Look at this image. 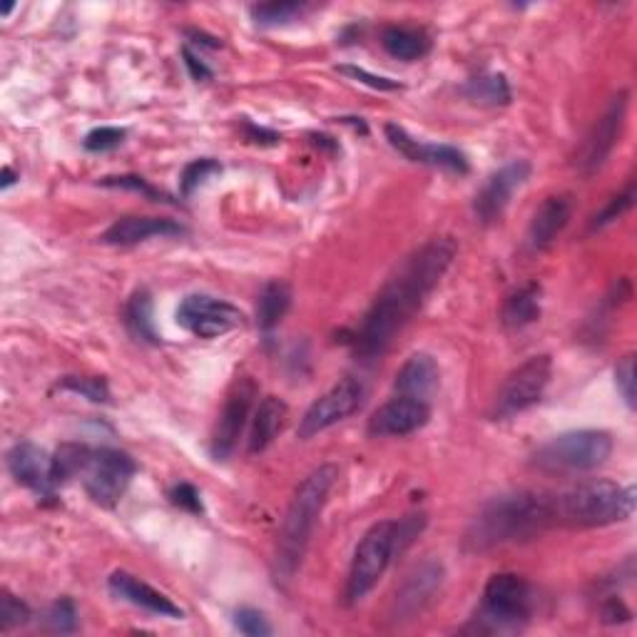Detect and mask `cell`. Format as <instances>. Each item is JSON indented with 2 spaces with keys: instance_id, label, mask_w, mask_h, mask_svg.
Masks as SVG:
<instances>
[{
  "instance_id": "7c38bea8",
  "label": "cell",
  "mask_w": 637,
  "mask_h": 637,
  "mask_svg": "<svg viewBox=\"0 0 637 637\" xmlns=\"http://www.w3.org/2000/svg\"><path fill=\"white\" fill-rule=\"evenodd\" d=\"M242 311L210 295H190L177 307V324L200 339L225 337L232 329L242 327Z\"/></svg>"
},
{
  "instance_id": "2e32d148",
  "label": "cell",
  "mask_w": 637,
  "mask_h": 637,
  "mask_svg": "<svg viewBox=\"0 0 637 637\" xmlns=\"http://www.w3.org/2000/svg\"><path fill=\"white\" fill-rule=\"evenodd\" d=\"M431 419V406L409 396H396L371 414L367 431L376 438H401L411 436Z\"/></svg>"
},
{
  "instance_id": "b9f144b4",
  "label": "cell",
  "mask_w": 637,
  "mask_h": 637,
  "mask_svg": "<svg viewBox=\"0 0 637 637\" xmlns=\"http://www.w3.org/2000/svg\"><path fill=\"white\" fill-rule=\"evenodd\" d=\"M426 526V516H406L401 518L399 524H396V553H404L406 548L411 546V543L419 538V533Z\"/></svg>"
},
{
  "instance_id": "8d00e7d4",
  "label": "cell",
  "mask_w": 637,
  "mask_h": 637,
  "mask_svg": "<svg viewBox=\"0 0 637 637\" xmlns=\"http://www.w3.org/2000/svg\"><path fill=\"white\" fill-rule=\"evenodd\" d=\"M232 623H235V628L247 637H269L271 635V625L267 623L265 615L255 608H239L235 613Z\"/></svg>"
},
{
  "instance_id": "ffe728a7",
  "label": "cell",
  "mask_w": 637,
  "mask_h": 637,
  "mask_svg": "<svg viewBox=\"0 0 637 637\" xmlns=\"http://www.w3.org/2000/svg\"><path fill=\"white\" fill-rule=\"evenodd\" d=\"M187 229L175 222L170 217H120L118 222H112L102 242L115 247H132L140 242H148L152 237H182Z\"/></svg>"
},
{
  "instance_id": "bcb514c9",
  "label": "cell",
  "mask_w": 637,
  "mask_h": 637,
  "mask_svg": "<svg viewBox=\"0 0 637 637\" xmlns=\"http://www.w3.org/2000/svg\"><path fill=\"white\" fill-rule=\"evenodd\" d=\"M18 182V175L10 170V167H3V175H0V190H8V187H13Z\"/></svg>"
},
{
  "instance_id": "f1b7e54d",
  "label": "cell",
  "mask_w": 637,
  "mask_h": 637,
  "mask_svg": "<svg viewBox=\"0 0 637 637\" xmlns=\"http://www.w3.org/2000/svg\"><path fill=\"white\" fill-rule=\"evenodd\" d=\"M92 451L86 444H62L53 456V480L60 488L78 474H86Z\"/></svg>"
},
{
  "instance_id": "83f0119b",
  "label": "cell",
  "mask_w": 637,
  "mask_h": 637,
  "mask_svg": "<svg viewBox=\"0 0 637 637\" xmlns=\"http://www.w3.org/2000/svg\"><path fill=\"white\" fill-rule=\"evenodd\" d=\"M125 324L135 339L148 341V344H160L158 331H155L152 321V297L148 289L135 291L132 299L128 301V309H125Z\"/></svg>"
},
{
  "instance_id": "277c9868",
  "label": "cell",
  "mask_w": 637,
  "mask_h": 637,
  "mask_svg": "<svg viewBox=\"0 0 637 637\" xmlns=\"http://www.w3.org/2000/svg\"><path fill=\"white\" fill-rule=\"evenodd\" d=\"M635 500L637 490L633 486L623 488L615 480L600 478L553 496V506L560 526L603 528L628 520L635 514Z\"/></svg>"
},
{
  "instance_id": "8fae6325",
  "label": "cell",
  "mask_w": 637,
  "mask_h": 637,
  "mask_svg": "<svg viewBox=\"0 0 637 637\" xmlns=\"http://www.w3.org/2000/svg\"><path fill=\"white\" fill-rule=\"evenodd\" d=\"M628 98H630L628 90H620L618 96L610 100V106L605 108L598 122L593 125L588 138H585L576 160V167L583 177H593L595 172H600L603 165L608 162V158L613 155L615 145L620 142L623 125L625 118H628Z\"/></svg>"
},
{
  "instance_id": "ee69618b",
  "label": "cell",
  "mask_w": 637,
  "mask_h": 637,
  "mask_svg": "<svg viewBox=\"0 0 637 637\" xmlns=\"http://www.w3.org/2000/svg\"><path fill=\"white\" fill-rule=\"evenodd\" d=\"M182 58H185L187 70H190L192 80H197V82H207V80H212V70L207 68V66H205V60L197 58L190 48H182Z\"/></svg>"
},
{
  "instance_id": "836d02e7",
  "label": "cell",
  "mask_w": 637,
  "mask_h": 637,
  "mask_svg": "<svg viewBox=\"0 0 637 637\" xmlns=\"http://www.w3.org/2000/svg\"><path fill=\"white\" fill-rule=\"evenodd\" d=\"M633 205H635V180H630L628 187H625L620 195H615L613 200L590 219V232H595V229L608 227V225L615 222V219H620L623 215H628L633 210Z\"/></svg>"
},
{
  "instance_id": "f35d334b",
  "label": "cell",
  "mask_w": 637,
  "mask_h": 637,
  "mask_svg": "<svg viewBox=\"0 0 637 637\" xmlns=\"http://www.w3.org/2000/svg\"><path fill=\"white\" fill-rule=\"evenodd\" d=\"M615 384H618V391L623 394L625 404H628V409L635 411L637 406V391H635V357L628 354L618 367H615Z\"/></svg>"
},
{
  "instance_id": "30bf717a",
  "label": "cell",
  "mask_w": 637,
  "mask_h": 637,
  "mask_svg": "<svg viewBox=\"0 0 637 637\" xmlns=\"http://www.w3.org/2000/svg\"><path fill=\"white\" fill-rule=\"evenodd\" d=\"M364 396H367V389H364V384L354 379V376H347V379H341L337 386H331V389L311 404L307 414L301 416L297 431L301 441H309V438L319 436L321 431H327V428L349 419L351 414H357L364 404Z\"/></svg>"
},
{
  "instance_id": "d6986e66",
  "label": "cell",
  "mask_w": 637,
  "mask_h": 637,
  "mask_svg": "<svg viewBox=\"0 0 637 637\" xmlns=\"http://www.w3.org/2000/svg\"><path fill=\"white\" fill-rule=\"evenodd\" d=\"M108 588L115 598L130 603L135 605V608H140L145 613L160 615V618H172V620L185 618V610L172 598H167L165 593L155 590L152 585L130 576V573H125V570L112 573L108 580Z\"/></svg>"
},
{
  "instance_id": "4316f807",
  "label": "cell",
  "mask_w": 637,
  "mask_h": 637,
  "mask_svg": "<svg viewBox=\"0 0 637 637\" xmlns=\"http://www.w3.org/2000/svg\"><path fill=\"white\" fill-rule=\"evenodd\" d=\"M464 96L486 108H504L510 102V86L504 72H488L468 80L464 86Z\"/></svg>"
},
{
  "instance_id": "ab89813d",
  "label": "cell",
  "mask_w": 637,
  "mask_h": 637,
  "mask_svg": "<svg viewBox=\"0 0 637 637\" xmlns=\"http://www.w3.org/2000/svg\"><path fill=\"white\" fill-rule=\"evenodd\" d=\"M341 76H347L357 82H364V86H369L374 90H384V92H391V90H401L404 86L399 80H391V78H384V76H374V72L364 70L359 66H339Z\"/></svg>"
},
{
  "instance_id": "f546056e",
  "label": "cell",
  "mask_w": 637,
  "mask_h": 637,
  "mask_svg": "<svg viewBox=\"0 0 637 637\" xmlns=\"http://www.w3.org/2000/svg\"><path fill=\"white\" fill-rule=\"evenodd\" d=\"M309 10L307 3H297V0H271V3H257L249 8L255 23L275 28V26H287L291 20L301 18Z\"/></svg>"
},
{
  "instance_id": "74e56055",
  "label": "cell",
  "mask_w": 637,
  "mask_h": 637,
  "mask_svg": "<svg viewBox=\"0 0 637 637\" xmlns=\"http://www.w3.org/2000/svg\"><path fill=\"white\" fill-rule=\"evenodd\" d=\"M125 138H128V132L122 128H96L86 135V142L82 145H86L88 152H110L118 150Z\"/></svg>"
},
{
  "instance_id": "7a4b0ae2",
  "label": "cell",
  "mask_w": 637,
  "mask_h": 637,
  "mask_svg": "<svg viewBox=\"0 0 637 637\" xmlns=\"http://www.w3.org/2000/svg\"><path fill=\"white\" fill-rule=\"evenodd\" d=\"M550 526H556L553 496L533 494V490L498 496L471 520L466 530V548L486 553L500 546H514V543L540 536Z\"/></svg>"
},
{
  "instance_id": "9c48e42d",
  "label": "cell",
  "mask_w": 637,
  "mask_h": 637,
  "mask_svg": "<svg viewBox=\"0 0 637 637\" xmlns=\"http://www.w3.org/2000/svg\"><path fill=\"white\" fill-rule=\"evenodd\" d=\"M550 374H553L550 357H533L526 364H520L516 371H510L496 396L494 406L496 419L500 421L514 419V416L528 411L530 406H536L548 389Z\"/></svg>"
},
{
  "instance_id": "3957f363",
  "label": "cell",
  "mask_w": 637,
  "mask_h": 637,
  "mask_svg": "<svg viewBox=\"0 0 637 637\" xmlns=\"http://www.w3.org/2000/svg\"><path fill=\"white\" fill-rule=\"evenodd\" d=\"M337 478L339 468L334 464H324L297 486L277 540L275 573L279 580H291L297 576L301 560L307 556L317 518L321 516V508L327 506V498Z\"/></svg>"
},
{
  "instance_id": "6da1fadb",
  "label": "cell",
  "mask_w": 637,
  "mask_h": 637,
  "mask_svg": "<svg viewBox=\"0 0 637 637\" xmlns=\"http://www.w3.org/2000/svg\"><path fill=\"white\" fill-rule=\"evenodd\" d=\"M456 242L451 237H436L406 259L401 269L386 281L376 295L371 309L364 317L359 331L354 334V349L364 359H376L391 347L396 334L414 319L438 281L451 267Z\"/></svg>"
},
{
  "instance_id": "5b68a950",
  "label": "cell",
  "mask_w": 637,
  "mask_h": 637,
  "mask_svg": "<svg viewBox=\"0 0 637 637\" xmlns=\"http://www.w3.org/2000/svg\"><path fill=\"white\" fill-rule=\"evenodd\" d=\"M613 454V436L598 428L560 434L540 446L533 456V466L543 474H585L600 468Z\"/></svg>"
},
{
  "instance_id": "4fadbf2b",
  "label": "cell",
  "mask_w": 637,
  "mask_h": 637,
  "mask_svg": "<svg viewBox=\"0 0 637 637\" xmlns=\"http://www.w3.org/2000/svg\"><path fill=\"white\" fill-rule=\"evenodd\" d=\"M257 384L245 376V379H237L232 389L227 394V401L222 406V414H219L212 441H210V454L215 461H227L229 456L235 454V448L239 444V436H242L249 411H252L255 399H257Z\"/></svg>"
},
{
  "instance_id": "cb8c5ba5",
  "label": "cell",
  "mask_w": 637,
  "mask_h": 637,
  "mask_svg": "<svg viewBox=\"0 0 637 637\" xmlns=\"http://www.w3.org/2000/svg\"><path fill=\"white\" fill-rule=\"evenodd\" d=\"M381 48L396 60L416 62L431 53V38L421 28L386 26L381 30Z\"/></svg>"
},
{
  "instance_id": "603a6c76",
  "label": "cell",
  "mask_w": 637,
  "mask_h": 637,
  "mask_svg": "<svg viewBox=\"0 0 637 637\" xmlns=\"http://www.w3.org/2000/svg\"><path fill=\"white\" fill-rule=\"evenodd\" d=\"M289 406L279 399V396H265L259 401L252 426H249L247 448L249 454H262L275 444V438L281 434V428L287 424Z\"/></svg>"
},
{
  "instance_id": "7402d4cb",
  "label": "cell",
  "mask_w": 637,
  "mask_h": 637,
  "mask_svg": "<svg viewBox=\"0 0 637 637\" xmlns=\"http://www.w3.org/2000/svg\"><path fill=\"white\" fill-rule=\"evenodd\" d=\"M394 386L399 396H409V399L428 404L438 391V386H441V369H438L431 354L419 351L404 361V367L396 374Z\"/></svg>"
},
{
  "instance_id": "1f68e13d",
  "label": "cell",
  "mask_w": 637,
  "mask_h": 637,
  "mask_svg": "<svg viewBox=\"0 0 637 637\" xmlns=\"http://www.w3.org/2000/svg\"><path fill=\"white\" fill-rule=\"evenodd\" d=\"M222 172V165L212 158H200V160H192L190 165H185V170L180 175V192L187 200V197H192L200 187L210 180L212 175Z\"/></svg>"
},
{
  "instance_id": "e575fe53",
  "label": "cell",
  "mask_w": 637,
  "mask_h": 637,
  "mask_svg": "<svg viewBox=\"0 0 637 637\" xmlns=\"http://www.w3.org/2000/svg\"><path fill=\"white\" fill-rule=\"evenodd\" d=\"M102 185L106 187H115V190H130V192H138L142 197H148V200L152 202H172L170 200V195H165L160 192L158 187H152L145 177H138V175H120V177H106L102 180Z\"/></svg>"
},
{
  "instance_id": "44dd1931",
  "label": "cell",
  "mask_w": 637,
  "mask_h": 637,
  "mask_svg": "<svg viewBox=\"0 0 637 637\" xmlns=\"http://www.w3.org/2000/svg\"><path fill=\"white\" fill-rule=\"evenodd\" d=\"M573 217V200L568 195H550L543 200V205L536 210L528 227V247L533 252H543L558 235L568 227Z\"/></svg>"
},
{
  "instance_id": "8992f818",
  "label": "cell",
  "mask_w": 637,
  "mask_h": 637,
  "mask_svg": "<svg viewBox=\"0 0 637 637\" xmlns=\"http://www.w3.org/2000/svg\"><path fill=\"white\" fill-rule=\"evenodd\" d=\"M396 556V520H381L371 526L354 550L349 568L347 588H344V603L357 605L376 588L386 568Z\"/></svg>"
},
{
  "instance_id": "5bb4252c",
  "label": "cell",
  "mask_w": 637,
  "mask_h": 637,
  "mask_svg": "<svg viewBox=\"0 0 637 637\" xmlns=\"http://www.w3.org/2000/svg\"><path fill=\"white\" fill-rule=\"evenodd\" d=\"M444 583V566L438 560H424L421 566H416L401 588L396 590V598L391 605V620L406 623L414 620L416 615H421L428 603L436 598V593L441 590Z\"/></svg>"
},
{
  "instance_id": "d590c367",
  "label": "cell",
  "mask_w": 637,
  "mask_h": 637,
  "mask_svg": "<svg viewBox=\"0 0 637 637\" xmlns=\"http://www.w3.org/2000/svg\"><path fill=\"white\" fill-rule=\"evenodd\" d=\"M30 620V608L28 605L16 598L13 593L3 590L0 593V630L8 633L13 628H20V625H26Z\"/></svg>"
},
{
  "instance_id": "484cf974",
  "label": "cell",
  "mask_w": 637,
  "mask_h": 637,
  "mask_svg": "<svg viewBox=\"0 0 637 637\" xmlns=\"http://www.w3.org/2000/svg\"><path fill=\"white\" fill-rule=\"evenodd\" d=\"M540 319V287L526 285L514 291L506 299L504 311H500V321L508 329H524L530 327L533 321Z\"/></svg>"
},
{
  "instance_id": "ba28073f",
  "label": "cell",
  "mask_w": 637,
  "mask_h": 637,
  "mask_svg": "<svg viewBox=\"0 0 637 637\" xmlns=\"http://www.w3.org/2000/svg\"><path fill=\"white\" fill-rule=\"evenodd\" d=\"M135 471H138V466H135L130 454L118 451V448H98V451H92L86 474H82L86 476L82 486H86L92 504L115 508L122 500L125 490L130 488Z\"/></svg>"
},
{
  "instance_id": "d6a6232c",
  "label": "cell",
  "mask_w": 637,
  "mask_h": 637,
  "mask_svg": "<svg viewBox=\"0 0 637 637\" xmlns=\"http://www.w3.org/2000/svg\"><path fill=\"white\" fill-rule=\"evenodd\" d=\"M43 628L48 633L68 635L78 630V608L70 598H60L50 605L48 613L43 615Z\"/></svg>"
},
{
  "instance_id": "f6af8a7d",
  "label": "cell",
  "mask_w": 637,
  "mask_h": 637,
  "mask_svg": "<svg viewBox=\"0 0 637 637\" xmlns=\"http://www.w3.org/2000/svg\"><path fill=\"white\" fill-rule=\"evenodd\" d=\"M245 138L255 145H279L281 142V135H277L275 130L259 128V125L255 122H245Z\"/></svg>"
},
{
  "instance_id": "d4e9b609",
  "label": "cell",
  "mask_w": 637,
  "mask_h": 637,
  "mask_svg": "<svg viewBox=\"0 0 637 637\" xmlns=\"http://www.w3.org/2000/svg\"><path fill=\"white\" fill-rule=\"evenodd\" d=\"M291 307V289L287 281L275 279L265 285L257 299V324L265 334L275 331Z\"/></svg>"
},
{
  "instance_id": "60d3db41",
  "label": "cell",
  "mask_w": 637,
  "mask_h": 637,
  "mask_svg": "<svg viewBox=\"0 0 637 637\" xmlns=\"http://www.w3.org/2000/svg\"><path fill=\"white\" fill-rule=\"evenodd\" d=\"M170 500L177 506L187 510V514H195V516H202L205 514V506H202V496L200 490H197L192 484H177L170 490Z\"/></svg>"
},
{
  "instance_id": "7bdbcfd3",
  "label": "cell",
  "mask_w": 637,
  "mask_h": 637,
  "mask_svg": "<svg viewBox=\"0 0 637 637\" xmlns=\"http://www.w3.org/2000/svg\"><path fill=\"white\" fill-rule=\"evenodd\" d=\"M600 615H603V620L605 623H610V625H618V623H628L633 620V613L628 605H625L618 595H610V598H605L603 603V608H600Z\"/></svg>"
},
{
  "instance_id": "e0dca14e",
  "label": "cell",
  "mask_w": 637,
  "mask_h": 637,
  "mask_svg": "<svg viewBox=\"0 0 637 637\" xmlns=\"http://www.w3.org/2000/svg\"><path fill=\"white\" fill-rule=\"evenodd\" d=\"M386 132V140H389L391 148L404 155L406 160H411L416 165H431V167H441V170H451L458 175H466L471 170V165H468L466 155L451 148V145H431V142H421L411 138L409 132H406L401 125H394L389 122L384 128Z\"/></svg>"
},
{
  "instance_id": "52a82bcc",
  "label": "cell",
  "mask_w": 637,
  "mask_h": 637,
  "mask_svg": "<svg viewBox=\"0 0 637 637\" xmlns=\"http://www.w3.org/2000/svg\"><path fill=\"white\" fill-rule=\"evenodd\" d=\"M533 615V588L526 578L516 573H498L484 588L478 620L486 625V633L518 630Z\"/></svg>"
},
{
  "instance_id": "ac0fdd59",
  "label": "cell",
  "mask_w": 637,
  "mask_h": 637,
  "mask_svg": "<svg viewBox=\"0 0 637 637\" xmlns=\"http://www.w3.org/2000/svg\"><path fill=\"white\" fill-rule=\"evenodd\" d=\"M8 471L20 486L33 490L40 498H56V480H53V458L43 448H38L30 441H20L8 451Z\"/></svg>"
},
{
  "instance_id": "9a60e30c",
  "label": "cell",
  "mask_w": 637,
  "mask_h": 637,
  "mask_svg": "<svg viewBox=\"0 0 637 637\" xmlns=\"http://www.w3.org/2000/svg\"><path fill=\"white\" fill-rule=\"evenodd\" d=\"M530 170L533 167L528 160H514L488 177V182L480 187V192L476 195V202H474V210L480 222L490 225V222H496V219H500L514 192L518 190V187H524L528 182Z\"/></svg>"
},
{
  "instance_id": "4dcf8cb0",
  "label": "cell",
  "mask_w": 637,
  "mask_h": 637,
  "mask_svg": "<svg viewBox=\"0 0 637 637\" xmlns=\"http://www.w3.org/2000/svg\"><path fill=\"white\" fill-rule=\"evenodd\" d=\"M60 389L80 394L82 399L92 404H108L110 401V386L102 376H66L58 381Z\"/></svg>"
}]
</instances>
